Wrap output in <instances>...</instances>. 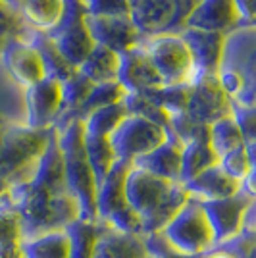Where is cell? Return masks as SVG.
Listing matches in <instances>:
<instances>
[{
  "label": "cell",
  "instance_id": "1",
  "mask_svg": "<svg viewBox=\"0 0 256 258\" xmlns=\"http://www.w3.org/2000/svg\"><path fill=\"white\" fill-rule=\"evenodd\" d=\"M2 205L12 206L20 214L23 239L44 231L66 229L72 222L79 220V206L72 195L43 193L35 189L27 179L10 183V189L4 195Z\"/></svg>",
  "mask_w": 256,
  "mask_h": 258
},
{
  "label": "cell",
  "instance_id": "2",
  "mask_svg": "<svg viewBox=\"0 0 256 258\" xmlns=\"http://www.w3.org/2000/svg\"><path fill=\"white\" fill-rule=\"evenodd\" d=\"M254 25H243L227 33L216 79L227 98L246 108H254Z\"/></svg>",
  "mask_w": 256,
  "mask_h": 258
},
{
  "label": "cell",
  "instance_id": "3",
  "mask_svg": "<svg viewBox=\"0 0 256 258\" xmlns=\"http://www.w3.org/2000/svg\"><path fill=\"white\" fill-rule=\"evenodd\" d=\"M58 147L64 158V175H66V191L74 197L79 206V218L89 222L96 220V185L95 173L91 170L85 154V129L81 119L70 121L64 129L56 131Z\"/></svg>",
  "mask_w": 256,
  "mask_h": 258
},
{
  "label": "cell",
  "instance_id": "4",
  "mask_svg": "<svg viewBox=\"0 0 256 258\" xmlns=\"http://www.w3.org/2000/svg\"><path fill=\"white\" fill-rule=\"evenodd\" d=\"M52 129H31L25 123H8L0 143V175L10 183L31 175L44 152Z\"/></svg>",
  "mask_w": 256,
  "mask_h": 258
},
{
  "label": "cell",
  "instance_id": "5",
  "mask_svg": "<svg viewBox=\"0 0 256 258\" xmlns=\"http://www.w3.org/2000/svg\"><path fill=\"white\" fill-rule=\"evenodd\" d=\"M129 168H131L129 162L116 160L112 170L98 185L96 220L112 231L129 233V235H143V220L127 205L125 191H123V181H125Z\"/></svg>",
  "mask_w": 256,
  "mask_h": 258
},
{
  "label": "cell",
  "instance_id": "6",
  "mask_svg": "<svg viewBox=\"0 0 256 258\" xmlns=\"http://www.w3.org/2000/svg\"><path fill=\"white\" fill-rule=\"evenodd\" d=\"M129 20L143 37L177 35L199 0H127Z\"/></svg>",
  "mask_w": 256,
  "mask_h": 258
},
{
  "label": "cell",
  "instance_id": "7",
  "mask_svg": "<svg viewBox=\"0 0 256 258\" xmlns=\"http://www.w3.org/2000/svg\"><path fill=\"white\" fill-rule=\"evenodd\" d=\"M162 235L166 237V241L175 252L183 254L204 256L216 248L212 229L208 226L203 206L195 199H189L181 206V210L162 227Z\"/></svg>",
  "mask_w": 256,
  "mask_h": 258
},
{
  "label": "cell",
  "instance_id": "8",
  "mask_svg": "<svg viewBox=\"0 0 256 258\" xmlns=\"http://www.w3.org/2000/svg\"><path fill=\"white\" fill-rule=\"evenodd\" d=\"M141 46L147 50L150 62L156 68L162 85H191L195 81L191 56L179 35L145 37Z\"/></svg>",
  "mask_w": 256,
  "mask_h": 258
},
{
  "label": "cell",
  "instance_id": "9",
  "mask_svg": "<svg viewBox=\"0 0 256 258\" xmlns=\"http://www.w3.org/2000/svg\"><path fill=\"white\" fill-rule=\"evenodd\" d=\"M56 48L66 56L68 62L77 68L91 48L95 46L89 29H87V14L81 0H64V12L60 22L46 33Z\"/></svg>",
  "mask_w": 256,
  "mask_h": 258
},
{
  "label": "cell",
  "instance_id": "10",
  "mask_svg": "<svg viewBox=\"0 0 256 258\" xmlns=\"http://www.w3.org/2000/svg\"><path fill=\"white\" fill-rule=\"evenodd\" d=\"M201 206L208 220V226L212 229L214 245L218 248L231 243L243 233L246 214L254 206V197H248L246 193L239 191L227 199L201 203Z\"/></svg>",
  "mask_w": 256,
  "mask_h": 258
},
{
  "label": "cell",
  "instance_id": "11",
  "mask_svg": "<svg viewBox=\"0 0 256 258\" xmlns=\"http://www.w3.org/2000/svg\"><path fill=\"white\" fill-rule=\"evenodd\" d=\"M108 139L116 154V160L133 164L137 158L145 156L166 141V129L149 119L129 114Z\"/></svg>",
  "mask_w": 256,
  "mask_h": 258
},
{
  "label": "cell",
  "instance_id": "12",
  "mask_svg": "<svg viewBox=\"0 0 256 258\" xmlns=\"http://www.w3.org/2000/svg\"><path fill=\"white\" fill-rule=\"evenodd\" d=\"M27 119L31 129H52L62 110V83L44 77L39 83L25 89Z\"/></svg>",
  "mask_w": 256,
  "mask_h": 258
},
{
  "label": "cell",
  "instance_id": "13",
  "mask_svg": "<svg viewBox=\"0 0 256 258\" xmlns=\"http://www.w3.org/2000/svg\"><path fill=\"white\" fill-rule=\"evenodd\" d=\"M231 100L227 98L216 76H201L191 83L187 116L204 125H210L216 119L229 114Z\"/></svg>",
  "mask_w": 256,
  "mask_h": 258
},
{
  "label": "cell",
  "instance_id": "14",
  "mask_svg": "<svg viewBox=\"0 0 256 258\" xmlns=\"http://www.w3.org/2000/svg\"><path fill=\"white\" fill-rule=\"evenodd\" d=\"M171 185L173 183L154 177L149 172L131 164L123 181V191H125L127 205L141 216V220H145L160 206L166 195L170 193Z\"/></svg>",
  "mask_w": 256,
  "mask_h": 258
},
{
  "label": "cell",
  "instance_id": "15",
  "mask_svg": "<svg viewBox=\"0 0 256 258\" xmlns=\"http://www.w3.org/2000/svg\"><path fill=\"white\" fill-rule=\"evenodd\" d=\"M177 35L181 37V41L189 50L193 70H195V79L201 76H216V72L220 68V60H222L225 35L193 29V27H185Z\"/></svg>",
  "mask_w": 256,
  "mask_h": 258
},
{
  "label": "cell",
  "instance_id": "16",
  "mask_svg": "<svg viewBox=\"0 0 256 258\" xmlns=\"http://www.w3.org/2000/svg\"><path fill=\"white\" fill-rule=\"evenodd\" d=\"M119 64H117V83L131 93H143L154 87L162 85V79L156 72L154 64L150 62L147 50L137 44L129 50L117 54Z\"/></svg>",
  "mask_w": 256,
  "mask_h": 258
},
{
  "label": "cell",
  "instance_id": "17",
  "mask_svg": "<svg viewBox=\"0 0 256 258\" xmlns=\"http://www.w3.org/2000/svg\"><path fill=\"white\" fill-rule=\"evenodd\" d=\"M87 29L95 44L110 48L114 52H123L133 46L141 44L145 39L129 16H116V18H89L87 16Z\"/></svg>",
  "mask_w": 256,
  "mask_h": 258
},
{
  "label": "cell",
  "instance_id": "18",
  "mask_svg": "<svg viewBox=\"0 0 256 258\" xmlns=\"http://www.w3.org/2000/svg\"><path fill=\"white\" fill-rule=\"evenodd\" d=\"M243 25L245 23L235 8L233 0H199L185 22V27L222 35H227Z\"/></svg>",
  "mask_w": 256,
  "mask_h": 258
},
{
  "label": "cell",
  "instance_id": "19",
  "mask_svg": "<svg viewBox=\"0 0 256 258\" xmlns=\"http://www.w3.org/2000/svg\"><path fill=\"white\" fill-rule=\"evenodd\" d=\"M0 58L6 66L8 74L23 89L35 85L46 77L37 48L31 43H27L25 39H12L10 43L4 46Z\"/></svg>",
  "mask_w": 256,
  "mask_h": 258
},
{
  "label": "cell",
  "instance_id": "20",
  "mask_svg": "<svg viewBox=\"0 0 256 258\" xmlns=\"http://www.w3.org/2000/svg\"><path fill=\"white\" fill-rule=\"evenodd\" d=\"M27 181L31 183L35 189L43 191L48 195H60L68 193L66 191V175H64V158L62 151L58 147V137L56 131L52 129L50 139L41 158L37 160L33 168L31 175L27 177Z\"/></svg>",
  "mask_w": 256,
  "mask_h": 258
},
{
  "label": "cell",
  "instance_id": "21",
  "mask_svg": "<svg viewBox=\"0 0 256 258\" xmlns=\"http://www.w3.org/2000/svg\"><path fill=\"white\" fill-rule=\"evenodd\" d=\"M181 149L183 145L175 137H171L166 131V141L156 149L147 152L133 162L141 170L149 172L154 177H160L164 181L179 183V168H181Z\"/></svg>",
  "mask_w": 256,
  "mask_h": 258
},
{
  "label": "cell",
  "instance_id": "22",
  "mask_svg": "<svg viewBox=\"0 0 256 258\" xmlns=\"http://www.w3.org/2000/svg\"><path fill=\"white\" fill-rule=\"evenodd\" d=\"M183 187L189 193V197L199 201V203L227 199V197H233L241 191V183L231 179L218 164L204 170L203 173H199L191 181L183 183Z\"/></svg>",
  "mask_w": 256,
  "mask_h": 258
},
{
  "label": "cell",
  "instance_id": "23",
  "mask_svg": "<svg viewBox=\"0 0 256 258\" xmlns=\"http://www.w3.org/2000/svg\"><path fill=\"white\" fill-rule=\"evenodd\" d=\"M25 41L31 43L33 46L37 48V52L41 56V62H43L46 77L56 79V81H60V83H66L68 79H72V77L77 74V68H75L72 62L66 60V56L56 48V44L48 39L46 33L33 31L31 29Z\"/></svg>",
  "mask_w": 256,
  "mask_h": 258
},
{
  "label": "cell",
  "instance_id": "24",
  "mask_svg": "<svg viewBox=\"0 0 256 258\" xmlns=\"http://www.w3.org/2000/svg\"><path fill=\"white\" fill-rule=\"evenodd\" d=\"M95 258H150L143 235L119 233L104 227L96 241Z\"/></svg>",
  "mask_w": 256,
  "mask_h": 258
},
{
  "label": "cell",
  "instance_id": "25",
  "mask_svg": "<svg viewBox=\"0 0 256 258\" xmlns=\"http://www.w3.org/2000/svg\"><path fill=\"white\" fill-rule=\"evenodd\" d=\"M117 64L119 56L117 52L104 48L100 44H95L87 58L77 66V72L87 77L93 85L98 83H114L117 81Z\"/></svg>",
  "mask_w": 256,
  "mask_h": 258
},
{
  "label": "cell",
  "instance_id": "26",
  "mask_svg": "<svg viewBox=\"0 0 256 258\" xmlns=\"http://www.w3.org/2000/svg\"><path fill=\"white\" fill-rule=\"evenodd\" d=\"M64 12V0H25L18 16L33 31L48 33L60 22Z\"/></svg>",
  "mask_w": 256,
  "mask_h": 258
},
{
  "label": "cell",
  "instance_id": "27",
  "mask_svg": "<svg viewBox=\"0 0 256 258\" xmlns=\"http://www.w3.org/2000/svg\"><path fill=\"white\" fill-rule=\"evenodd\" d=\"M22 250L25 258H68L70 239L66 229L44 231L39 235L25 237L22 241Z\"/></svg>",
  "mask_w": 256,
  "mask_h": 258
},
{
  "label": "cell",
  "instance_id": "28",
  "mask_svg": "<svg viewBox=\"0 0 256 258\" xmlns=\"http://www.w3.org/2000/svg\"><path fill=\"white\" fill-rule=\"evenodd\" d=\"M104 226L100 222H89V220H75L66 227V233L70 239V254L68 258H95L96 241Z\"/></svg>",
  "mask_w": 256,
  "mask_h": 258
},
{
  "label": "cell",
  "instance_id": "29",
  "mask_svg": "<svg viewBox=\"0 0 256 258\" xmlns=\"http://www.w3.org/2000/svg\"><path fill=\"white\" fill-rule=\"evenodd\" d=\"M218 164L216 152L210 149V145L206 141L199 143H187L181 149V168H179V183L191 181L193 177H197L204 170L212 168Z\"/></svg>",
  "mask_w": 256,
  "mask_h": 258
},
{
  "label": "cell",
  "instance_id": "30",
  "mask_svg": "<svg viewBox=\"0 0 256 258\" xmlns=\"http://www.w3.org/2000/svg\"><path fill=\"white\" fill-rule=\"evenodd\" d=\"M191 197L185 191L181 183H173L170 189V193L166 195V199L160 203V206L149 216L143 220V235L147 233H156V231H162V227L170 222L173 216L181 210V206L189 201Z\"/></svg>",
  "mask_w": 256,
  "mask_h": 258
},
{
  "label": "cell",
  "instance_id": "31",
  "mask_svg": "<svg viewBox=\"0 0 256 258\" xmlns=\"http://www.w3.org/2000/svg\"><path fill=\"white\" fill-rule=\"evenodd\" d=\"M208 145L216 152L218 158L245 145L241 129H239V125H237V121L233 119L231 114L216 119L208 125Z\"/></svg>",
  "mask_w": 256,
  "mask_h": 258
},
{
  "label": "cell",
  "instance_id": "32",
  "mask_svg": "<svg viewBox=\"0 0 256 258\" xmlns=\"http://www.w3.org/2000/svg\"><path fill=\"white\" fill-rule=\"evenodd\" d=\"M129 116L127 108L123 102H116L110 106L98 108L93 114H89L83 121V129L87 135H96V137H110L116 127Z\"/></svg>",
  "mask_w": 256,
  "mask_h": 258
},
{
  "label": "cell",
  "instance_id": "33",
  "mask_svg": "<svg viewBox=\"0 0 256 258\" xmlns=\"http://www.w3.org/2000/svg\"><path fill=\"white\" fill-rule=\"evenodd\" d=\"M85 143V154L87 162L91 166V170L95 173L96 185H100L102 179L112 170V166L116 164V154L112 151V145L108 137H96V135H87L83 137Z\"/></svg>",
  "mask_w": 256,
  "mask_h": 258
},
{
  "label": "cell",
  "instance_id": "34",
  "mask_svg": "<svg viewBox=\"0 0 256 258\" xmlns=\"http://www.w3.org/2000/svg\"><path fill=\"white\" fill-rule=\"evenodd\" d=\"M189 91L191 85L183 83V85H160L143 91L141 95L152 100L156 106H160L166 114L177 116V114H185L187 112V102H189Z\"/></svg>",
  "mask_w": 256,
  "mask_h": 258
},
{
  "label": "cell",
  "instance_id": "35",
  "mask_svg": "<svg viewBox=\"0 0 256 258\" xmlns=\"http://www.w3.org/2000/svg\"><path fill=\"white\" fill-rule=\"evenodd\" d=\"M127 95L129 93L117 81L93 85L91 93L87 95L85 102L77 110V119H85L89 114H93L98 108L110 106V104H116V102H123Z\"/></svg>",
  "mask_w": 256,
  "mask_h": 258
},
{
  "label": "cell",
  "instance_id": "36",
  "mask_svg": "<svg viewBox=\"0 0 256 258\" xmlns=\"http://www.w3.org/2000/svg\"><path fill=\"white\" fill-rule=\"evenodd\" d=\"M218 166L224 170L231 179L235 181H243L246 175L254 172V154L246 151V147H239L235 151L227 152L224 156L218 158Z\"/></svg>",
  "mask_w": 256,
  "mask_h": 258
},
{
  "label": "cell",
  "instance_id": "37",
  "mask_svg": "<svg viewBox=\"0 0 256 258\" xmlns=\"http://www.w3.org/2000/svg\"><path fill=\"white\" fill-rule=\"evenodd\" d=\"M123 104H125V108H127V112L131 116H139V118L149 119V121H152V123H156V125H160L164 129L170 127V114H166L160 106H156L145 95L131 93V95L125 97Z\"/></svg>",
  "mask_w": 256,
  "mask_h": 258
},
{
  "label": "cell",
  "instance_id": "38",
  "mask_svg": "<svg viewBox=\"0 0 256 258\" xmlns=\"http://www.w3.org/2000/svg\"><path fill=\"white\" fill-rule=\"evenodd\" d=\"M29 31L31 29L23 23L22 18L12 12L4 2H0V54L12 39H27Z\"/></svg>",
  "mask_w": 256,
  "mask_h": 258
},
{
  "label": "cell",
  "instance_id": "39",
  "mask_svg": "<svg viewBox=\"0 0 256 258\" xmlns=\"http://www.w3.org/2000/svg\"><path fill=\"white\" fill-rule=\"evenodd\" d=\"M23 241V226L20 214L8 205L0 203V247L22 243Z\"/></svg>",
  "mask_w": 256,
  "mask_h": 258
},
{
  "label": "cell",
  "instance_id": "40",
  "mask_svg": "<svg viewBox=\"0 0 256 258\" xmlns=\"http://www.w3.org/2000/svg\"><path fill=\"white\" fill-rule=\"evenodd\" d=\"M89 18H116L129 16L127 0H81Z\"/></svg>",
  "mask_w": 256,
  "mask_h": 258
},
{
  "label": "cell",
  "instance_id": "41",
  "mask_svg": "<svg viewBox=\"0 0 256 258\" xmlns=\"http://www.w3.org/2000/svg\"><path fill=\"white\" fill-rule=\"evenodd\" d=\"M229 114L233 116L237 125L241 129V135L245 139V145H256V112L254 108H246L241 104L231 102Z\"/></svg>",
  "mask_w": 256,
  "mask_h": 258
},
{
  "label": "cell",
  "instance_id": "42",
  "mask_svg": "<svg viewBox=\"0 0 256 258\" xmlns=\"http://www.w3.org/2000/svg\"><path fill=\"white\" fill-rule=\"evenodd\" d=\"M233 4L243 23L245 25H254V0H233Z\"/></svg>",
  "mask_w": 256,
  "mask_h": 258
},
{
  "label": "cell",
  "instance_id": "43",
  "mask_svg": "<svg viewBox=\"0 0 256 258\" xmlns=\"http://www.w3.org/2000/svg\"><path fill=\"white\" fill-rule=\"evenodd\" d=\"M0 258H25L22 250V243H12L0 247Z\"/></svg>",
  "mask_w": 256,
  "mask_h": 258
},
{
  "label": "cell",
  "instance_id": "44",
  "mask_svg": "<svg viewBox=\"0 0 256 258\" xmlns=\"http://www.w3.org/2000/svg\"><path fill=\"white\" fill-rule=\"evenodd\" d=\"M204 258H237V256L231 254L229 250H225V248H214L212 252H208Z\"/></svg>",
  "mask_w": 256,
  "mask_h": 258
},
{
  "label": "cell",
  "instance_id": "45",
  "mask_svg": "<svg viewBox=\"0 0 256 258\" xmlns=\"http://www.w3.org/2000/svg\"><path fill=\"white\" fill-rule=\"evenodd\" d=\"M206 256V254H204ZM201 254H183V252H175V250H171V252H166V254H162V256H152V258H204Z\"/></svg>",
  "mask_w": 256,
  "mask_h": 258
},
{
  "label": "cell",
  "instance_id": "46",
  "mask_svg": "<svg viewBox=\"0 0 256 258\" xmlns=\"http://www.w3.org/2000/svg\"><path fill=\"white\" fill-rule=\"evenodd\" d=\"M23 2H25V0H4V4H6L12 12H16V14L20 12V8L23 6Z\"/></svg>",
  "mask_w": 256,
  "mask_h": 258
},
{
  "label": "cell",
  "instance_id": "47",
  "mask_svg": "<svg viewBox=\"0 0 256 258\" xmlns=\"http://www.w3.org/2000/svg\"><path fill=\"white\" fill-rule=\"evenodd\" d=\"M8 189H10V181H8L6 177H2V175H0V203H2L4 195L8 193Z\"/></svg>",
  "mask_w": 256,
  "mask_h": 258
},
{
  "label": "cell",
  "instance_id": "48",
  "mask_svg": "<svg viewBox=\"0 0 256 258\" xmlns=\"http://www.w3.org/2000/svg\"><path fill=\"white\" fill-rule=\"evenodd\" d=\"M8 119L4 118V116H0V143H2V137H4V131H6V127H8Z\"/></svg>",
  "mask_w": 256,
  "mask_h": 258
},
{
  "label": "cell",
  "instance_id": "49",
  "mask_svg": "<svg viewBox=\"0 0 256 258\" xmlns=\"http://www.w3.org/2000/svg\"><path fill=\"white\" fill-rule=\"evenodd\" d=\"M0 2H4V0H0Z\"/></svg>",
  "mask_w": 256,
  "mask_h": 258
}]
</instances>
